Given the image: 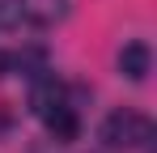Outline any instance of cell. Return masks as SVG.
Here are the masks:
<instances>
[{"instance_id": "obj_2", "label": "cell", "mask_w": 157, "mask_h": 153, "mask_svg": "<svg viewBox=\"0 0 157 153\" xmlns=\"http://www.w3.org/2000/svg\"><path fill=\"white\" fill-rule=\"evenodd\" d=\"M149 64H153V51H149V43H123V51H119V73L128 76V81H144L149 76Z\"/></svg>"}, {"instance_id": "obj_3", "label": "cell", "mask_w": 157, "mask_h": 153, "mask_svg": "<svg viewBox=\"0 0 157 153\" xmlns=\"http://www.w3.org/2000/svg\"><path fill=\"white\" fill-rule=\"evenodd\" d=\"M43 119H47V128H51L59 140H72V136H77V115H72V111H68L64 102H59L55 111H47Z\"/></svg>"}, {"instance_id": "obj_1", "label": "cell", "mask_w": 157, "mask_h": 153, "mask_svg": "<svg viewBox=\"0 0 157 153\" xmlns=\"http://www.w3.org/2000/svg\"><path fill=\"white\" fill-rule=\"evenodd\" d=\"M153 136V124L144 119V115H136V111H110L102 124V140L106 149H136V145H144Z\"/></svg>"}]
</instances>
